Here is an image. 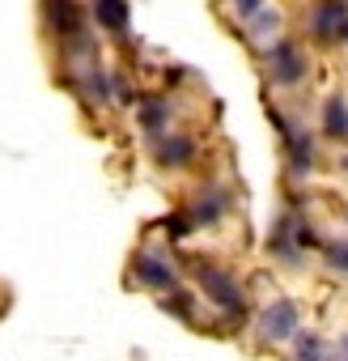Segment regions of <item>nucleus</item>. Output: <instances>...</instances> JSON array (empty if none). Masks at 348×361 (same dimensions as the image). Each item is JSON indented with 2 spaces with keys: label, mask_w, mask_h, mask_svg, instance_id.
Segmentation results:
<instances>
[{
  "label": "nucleus",
  "mask_w": 348,
  "mask_h": 361,
  "mask_svg": "<svg viewBox=\"0 0 348 361\" xmlns=\"http://www.w3.org/2000/svg\"><path fill=\"white\" fill-rule=\"evenodd\" d=\"M115 94H119V102H132V90H128V81H115Z\"/></svg>",
  "instance_id": "nucleus-17"
},
{
  "label": "nucleus",
  "mask_w": 348,
  "mask_h": 361,
  "mask_svg": "<svg viewBox=\"0 0 348 361\" xmlns=\"http://www.w3.org/2000/svg\"><path fill=\"white\" fill-rule=\"evenodd\" d=\"M166 310H174V314H192V302H187V293H174V298H166Z\"/></svg>",
  "instance_id": "nucleus-15"
},
{
  "label": "nucleus",
  "mask_w": 348,
  "mask_h": 361,
  "mask_svg": "<svg viewBox=\"0 0 348 361\" xmlns=\"http://www.w3.org/2000/svg\"><path fill=\"white\" fill-rule=\"evenodd\" d=\"M94 13H98V22H102L111 35H123V30H128V22H132L128 0H94Z\"/></svg>",
  "instance_id": "nucleus-7"
},
{
  "label": "nucleus",
  "mask_w": 348,
  "mask_h": 361,
  "mask_svg": "<svg viewBox=\"0 0 348 361\" xmlns=\"http://www.w3.org/2000/svg\"><path fill=\"white\" fill-rule=\"evenodd\" d=\"M221 209H225V196H221V192H209V200H200V204L192 209V221H217Z\"/></svg>",
  "instance_id": "nucleus-11"
},
{
  "label": "nucleus",
  "mask_w": 348,
  "mask_h": 361,
  "mask_svg": "<svg viewBox=\"0 0 348 361\" xmlns=\"http://www.w3.org/2000/svg\"><path fill=\"white\" fill-rule=\"evenodd\" d=\"M302 327H297V306L289 302V298H276L263 314H259V336L263 340H289V336H297Z\"/></svg>",
  "instance_id": "nucleus-2"
},
{
  "label": "nucleus",
  "mask_w": 348,
  "mask_h": 361,
  "mask_svg": "<svg viewBox=\"0 0 348 361\" xmlns=\"http://www.w3.org/2000/svg\"><path fill=\"white\" fill-rule=\"evenodd\" d=\"M136 276L153 289H174V264H166L157 251H140L136 255Z\"/></svg>",
  "instance_id": "nucleus-6"
},
{
  "label": "nucleus",
  "mask_w": 348,
  "mask_h": 361,
  "mask_svg": "<svg viewBox=\"0 0 348 361\" xmlns=\"http://www.w3.org/2000/svg\"><path fill=\"white\" fill-rule=\"evenodd\" d=\"M140 123H144V132H149V136H161V132L170 128V106H166L161 98L140 102Z\"/></svg>",
  "instance_id": "nucleus-9"
},
{
  "label": "nucleus",
  "mask_w": 348,
  "mask_h": 361,
  "mask_svg": "<svg viewBox=\"0 0 348 361\" xmlns=\"http://www.w3.org/2000/svg\"><path fill=\"white\" fill-rule=\"evenodd\" d=\"M187 226H192V217H187V213H174V217L166 221V234H170V238H183V234H192Z\"/></svg>",
  "instance_id": "nucleus-13"
},
{
  "label": "nucleus",
  "mask_w": 348,
  "mask_h": 361,
  "mask_svg": "<svg viewBox=\"0 0 348 361\" xmlns=\"http://www.w3.org/2000/svg\"><path fill=\"white\" fill-rule=\"evenodd\" d=\"M234 5H238V13H242V18H255V13L263 9V0H234Z\"/></svg>",
  "instance_id": "nucleus-16"
},
{
  "label": "nucleus",
  "mask_w": 348,
  "mask_h": 361,
  "mask_svg": "<svg viewBox=\"0 0 348 361\" xmlns=\"http://www.w3.org/2000/svg\"><path fill=\"white\" fill-rule=\"evenodd\" d=\"M310 30H314V39H344L348 13H344L340 0H323V5L310 13Z\"/></svg>",
  "instance_id": "nucleus-4"
},
{
  "label": "nucleus",
  "mask_w": 348,
  "mask_h": 361,
  "mask_svg": "<svg viewBox=\"0 0 348 361\" xmlns=\"http://www.w3.org/2000/svg\"><path fill=\"white\" fill-rule=\"evenodd\" d=\"M47 26L60 35V39H81V9L73 0H47Z\"/></svg>",
  "instance_id": "nucleus-5"
},
{
  "label": "nucleus",
  "mask_w": 348,
  "mask_h": 361,
  "mask_svg": "<svg viewBox=\"0 0 348 361\" xmlns=\"http://www.w3.org/2000/svg\"><path fill=\"white\" fill-rule=\"evenodd\" d=\"M323 123H327V132L331 136H348V98H327V106H323Z\"/></svg>",
  "instance_id": "nucleus-10"
},
{
  "label": "nucleus",
  "mask_w": 348,
  "mask_h": 361,
  "mask_svg": "<svg viewBox=\"0 0 348 361\" xmlns=\"http://www.w3.org/2000/svg\"><path fill=\"white\" fill-rule=\"evenodd\" d=\"M196 276H200L204 293H209L225 314H242L247 298H242V285H238L230 272H221V268H213V264H200V268H196Z\"/></svg>",
  "instance_id": "nucleus-1"
},
{
  "label": "nucleus",
  "mask_w": 348,
  "mask_h": 361,
  "mask_svg": "<svg viewBox=\"0 0 348 361\" xmlns=\"http://www.w3.org/2000/svg\"><path fill=\"white\" fill-rule=\"evenodd\" d=\"M297 361H327V348H323V340L318 336H297Z\"/></svg>",
  "instance_id": "nucleus-12"
},
{
  "label": "nucleus",
  "mask_w": 348,
  "mask_h": 361,
  "mask_svg": "<svg viewBox=\"0 0 348 361\" xmlns=\"http://www.w3.org/2000/svg\"><path fill=\"white\" fill-rule=\"evenodd\" d=\"M268 60H272V77H276L280 85H297V81L306 77V60H302V51H297L293 43H276V47L268 51Z\"/></svg>",
  "instance_id": "nucleus-3"
},
{
  "label": "nucleus",
  "mask_w": 348,
  "mask_h": 361,
  "mask_svg": "<svg viewBox=\"0 0 348 361\" xmlns=\"http://www.w3.org/2000/svg\"><path fill=\"white\" fill-rule=\"evenodd\" d=\"M340 361H348V336H344V344H340Z\"/></svg>",
  "instance_id": "nucleus-18"
},
{
  "label": "nucleus",
  "mask_w": 348,
  "mask_h": 361,
  "mask_svg": "<svg viewBox=\"0 0 348 361\" xmlns=\"http://www.w3.org/2000/svg\"><path fill=\"white\" fill-rule=\"evenodd\" d=\"M192 153H196V145H192L187 136H179V132H170V136L157 140V157H161L166 166H187Z\"/></svg>",
  "instance_id": "nucleus-8"
},
{
  "label": "nucleus",
  "mask_w": 348,
  "mask_h": 361,
  "mask_svg": "<svg viewBox=\"0 0 348 361\" xmlns=\"http://www.w3.org/2000/svg\"><path fill=\"white\" fill-rule=\"evenodd\" d=\"M327 259H331V268H335V272H348V243L327 247Z\"/></svg>",
  "instance_id": "nucleus-14"
}]
</instances>
